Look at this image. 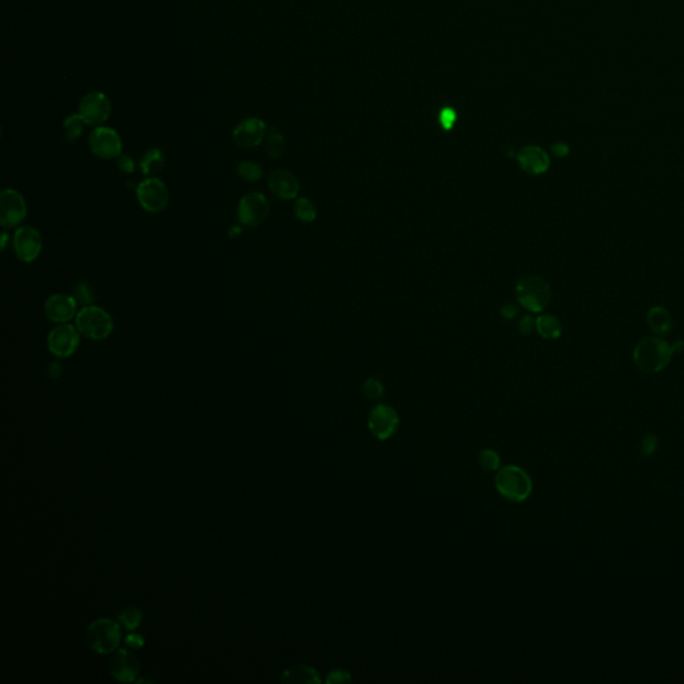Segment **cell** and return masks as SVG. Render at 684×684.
<instances>
[{
    "label": "cell",
    "instance_id": "6da1fadb",
    "mask_svg": "<svg viewBox=\"0 0 684 684\" xmlns=\"http://www.w3.org/2000/svg\"><path fill=\"white\" fill-rule=\"evenodd\" d=\"M674 353V346L659 337H647L637 344L634 351V361L640 371L658 373L667 368Z\"/></svg>",
    "mask_w": 684,
    "mask_h": 684
},
{
    "label": "cell",
    "instance_id": "7a4b0ae2",
    "mask_svg": "<svg viewBox=\"0 0 684 684\" xmlns=\"http://www.w3.org/2000/svg\"><path fill=\"white\" fill-rule=\"evenodd\" d=\"M497 492L512 503H521L532 494V480L529 474L516 465L500 468L495 476Z\"/></svg>",
    "mask_w": 684,
    "mask_h": 684
},
{
    "label": "cell",
    "instance_id": "3957f363",
    "mask_svg": "<svg viewBox=\"0 0 684 684\" xmlns=\"http://www.w3.org/2000/svg\"><path fill=\"white\" fill-rule=\"evenodd\" d=\"M516 296L521 307L532 313H542L551 302L552 290L543 277L527 274L516 285Z\"/></svg>",
    "mask_w": 684,
    "mask_h": 684
},
{
    "label": "cell",
    "instance_id": "277c9868",
    "mask_svg": "<svg viewBox=\"0 0 684 684\" xmlns=\"http://www.w3.org/2000/svg\"><path fill=\"white\" fill-rule=\"evenodd\" d=\"M75 325L82 335L93 341L106 340L114 331L111 316L95 305L82 307L75 317Z\"/></svg>",
    "mask_w": 684,
    "mask_h": 684
},
{
    "label": "cell",
    "instance_id": "5b68a950",
    "mask_svg": "<svg viewBox=\"0 0 684 684\" xmlns=\"http://www.w3.org/2000/svg\"><path fill=\"white\" fill-rule=\"evenodd\" d=\"M120 626L111 619L94 620L86 630V644L100 655L114 652L120 643Z\"/></svg>",
    "mask_w": 684,
    "mask_h": 684
},
{
    "label": "cell",
    "instance_id": "8992f818",
    "mask_svg": "<svg viewBox=\"0 0 684 684\" xmlns=\"http://www.w3.org/2000/svg\"><path fill=\"white\" fill-rule=\"evenodd\" d=\"M135 194L142 209L150 214L164 212L170 201V192L165 182L155 177L143 179L137 186Z\"/></svg>",
    "mask_w": 684,
    "mask_h": 684
},
{
    "label": "cell",
    "instance_id": "52a82bcc",
    "mask_svg": "<svg viewBox=\"0 0 684 684\" xmlns=\"http://www.w3.org/2000/svg\"><path fill=\"white\" fill-rule=\"evenodd\" d=\"M80 333L71 324H59L48 333L47 346L51 354L58 358H67L79 348Z\"/></svg>",
    "mask_w": 684,
    "mask_h": 684
},
{
    "label": "cell",
    "instance_id": "ba28073f",
    "mask_svg": "<svg viewBox=\"0 0 684 684\" xmlns=\"http://www.w3.org/2000/svg\"><path fill=\"white\" fill-rule=\"evenodd\" d=\"M269 212V201L262 192H249L239 201L236 215L243 226L254 228L265 222Z\"/></svg>",
    "mask_w": 684,
    "mask_h": 684
},
{
    "label": "cell",
    "instance_id": "9c48e42d",
    "mask_svg": "<svg viewBox=\"0 0 684 684\" xmlns=\"http://www.w3.org/2000/svg\"><path fill=\"white\" fill-rule=\"evenodd\" d=\"M399 425H400L399 415L396 409L389 405L378 404L369 413L368 428L371 433L379 441L390 439L397 432Z\"/></svg>",
    "mask_w": 684,
    "mask_h": 684
},
{
    "label": "cell",
    "instance_id": "30bf717a",
    "mask_svg": "<svg viewBox=\"0 0 684 684\" xmlns=\"http://www.w3.org/2000/svg\"><path fill=\"white\" fill-rule=\"evenodd\" d=\"M27 217V203L23 195L14 189L0 192V225L5 229L19 226Z\"/></svg>",
    "mask_w": 684,
    "mask_h": 684
},
{
    "label": "cell",
    "instance_id": "8fae6325",
    "mask_svg": "<svg viewBox=\"0 0 684 684\" xmlns=\"http://www.w3.org/2000/svg\"><path fill=\"white\" fill-rule=\"evenodd\" d=\"M12 247L18 260L24 263H31L41 256L43 239L35 228L22 226L18 228L14 234Z\"/></svg>",
    "mask_w": 684,
    "mask_h": 684
},
{
    "label": "cell",
    "instance_id": "7c38bea8",
    "mask_svg": "<svg viewBox=\"0 0 684 684\" xmlns=\"http://www.w3.org/2000/svg\"><path fill=\"white\" fill-rule=\"evenodd\" d=\"M95 157L102 159H117L122 154V141L118 133L110 127L96 126L89 138Z\"/></svg>",
    "mask_w": 684,
    "mask_h": 684
},
{
    "label": "cell",
    "instance_id": "4fadbf2b",
    "mask_svg": "<svg viewBox=\"0 0 684 684\" xmlns=\"http://www.w3.org/2000/svg\"><path fill=\"white\" fill-rule=\"evenodd\" d=\"M110 99L99 91L85 95L79 103V115L89 126H99L110 118Z\"/></svg>",
    "mask_w": 684,
    "mask_h": 684
},
{
    "label": "cell",
    "instance_id": "5bb4252c",
    "mask_svg": "<svg viewBox=\"0 0 684 684\" xmlns=\"http://www.w3.org/2000/svg\"><path fill=\"white\" fill-rule=\"evenodd\" d=\"M109 670L115 681L120 683H131L137 681L141 664L138 657L133 651L122 648L111 657Z\"/></svg>",
    "mask_w": 684,
    "mask_h": 684
},
{
    "label": "cell",
    "instance_id": "9a60e30c",
    "mask_svg": "<svg viewBox=\"0 0 684 684\" xmlns=\"http://www.w3.org/2000/svg\"><path fill=\"white\" fill-rule=\"evenodd\" d=\"M267 135V127L263 120L258 118H247L239 122L233 130V141L236 146L243 148H252L260 146Z\"/></svg>",
    "mask_w": 684,
    "mask_h": 684
},
{
    "label": "cell",
    "instance_id": "2e32d148",
    "mask_svg": "<svg viewBox=\"0 0 684 684\" xmlns=\"http://www.w3.org/2000/svg\"><path fill=\"white\" fill-rule=\"evenodd\" d=\"M45 313L49 321L56 324H66L74 317H76L78 301L70 294H52L45 302Z\"/></svg>",
    "mask_w": 684,
    "mask_h": 684
},
{
    "label": "cell",
    "instance_id": "e0dca14e",
    "mask_svg": "<svg viewBox=\"0 0 684 684\" xmlns=\"http://www.w3.org/2000/svg\"><path fill=\"white\" fill-rule=\"evenodd\" d=\"M267 186L274 197L283 201L294 199L300 192V182L297 177L287 170L273 171L269 177Z\"/></svg>",
    "mask_w": 684,
    "mask_h": 684
},
{
    "label": "cell",
    "instance_id": "ac0fdd59",
    "mask_svg": "<svg viewBox=\"0 0 684 684\" xmlns=\"http://www.w3.org/2000/svg\"><path fill=\"white\" fill-rule=\"evenodd\" d=\"M518 162L521 170L531 175H542L548 171L551 165L549 155L539 146H527L520 150Z\"/></svg>",
    "mask_w": 684,
    "mask_h": 684
},
{
    "label": "cell",
    "instance_id": "d6986e66",
    "mask_svg": "<svg viewBox=\"0 0 684 684\" xmlns=\"http://www.w3.org/2000/svg\"><path fill=\"white\" fill-rule=\"evenodd\" d=\"M283 683H305L313 684L320 683L321 679L318 676V672L304 664H297L290 668H287L283 675Z\"/></svg>",
    "mask_w": 684,
    "mask_h": 684
},
{
    "label": "cell",
    "instance_id": "ffe728a7",
    "mask_svg": "<svg viewBox=\"0 0 684 684\" xmlns=\"http://www.w3.org/2000/svg\"><path fill=\"white\" fill-rule=\"evenodd\" d=\"M647 321L650 328L658 335H665L672 329V318L664 307H652L648 311Z\"/></svg>",
    "mask_w": 684,
    "mask_h": 684
},
{
    "label": "cell",
    "instance_id": "44dd1931",
    "mask_svg": "<svg viewBox=\"0 0 684 684\" xmlns=\"http://www.w3.org/2000/svg\"><path fill=\"white\" fill-rule=\"evenodd\" d=\"M165 162V153L161 148L154 147L143 154L141 162H140V167H141L142 173L144 175H154L164 168Z\"/></svg>",
    "mask_w": 684,
    "mask_h": 684
},
{
    "label": "cell",
    "instance_id": "7402d4cb",
    "mask_svg": "<svg viewBox=\"0 0 684 684\" xmlns=\"http://www.w3.org/2000/svg\"><path fill=\"white\" fill-rule=\"evenodd\" d=\"M536 329L545 340H558L562 335V322L552 314H542L536 318Z\"/></svg>",
    "mask_w": 684,
    "mask_h": 684
},
{
    "label": "cell",
    "instance_id": "603a6c76",
    "mask_svg": "<svg viewBox=\"0 0 684 684\" xmlns=\"http://www.w3.org/2000/svg\"><path fill=\"white\" fill-rule=\"evenodd\" d=\"M86 122L78 114H71L63 122V131H65V140L67 142L78 141L85 130Z\"/></svg>",
    "mask_w": 684,
    "mask_h": 684
},
{
    "label": "cell",
    "instance_id": "cb8c5ba5",
    "mask_svg": "<svg viewBox=\"0 0 684 684\" xmlns=\"http://www.w3.org/2000/svg\"><path fill=\"white\" fill-rule=\"evenodd\" d=\"M294 214L301 222L310 223L317 218V208L314 202L307 197L297 198L294 202Z\"/></svg>",
    "mask_w": 684,
    "mask_h": 684
},
{
    "label": "cell",
    "instance_id": "d4e9b609",
    "mask_svg": "<svg viewBox=\"0 0 684 684\" xmlns=\"http://www.w3.org/2000/svg\"><path fill=\"white\" fill-rule=\"evenodd\" d=\"M236 174L241 179L246 182H257L263 175V170L258 164L252 161H243L236 166Z\"/></svg>",
    "mask_w": 684,
    "mask_h": 684
},
{
    "label": "cell",
    "instance_id": "484cf974",
    "mask_svg": "<svg viewBox=\"0 0 684 684\" xmlns=\"http://www.w3.org/2000/svg\"><path fill=\"white\" fill-rule=\"evenodd\" d=\"M285 140L277 129H270L266 138V151L272 158H280L283 154Z\"/></svg>",
    "mask_w": 684,
    "mask_h": 684
},
{
    "label": "cell",
    "instance_id": "4316f807",
    "mask_svg": "<svg viewBox=\"0 0 684 684\" xmlns=\"http://www.w3.org/2000/svg\"><path fill=\"white\" fill-rule=\"evenodd\" d=\"M142 611L141 608L138 607H134V606H130L127 608H124L120 614H119V621L120 624L127 628V630H135L142 621Z\"/></svg>",
    "mask_w": 684,
    "mask_h": 684
},
{
    "label": "cell",
    "instance_id": "83f0119b",
    "mask_svg": "<svg viewBox=\"0 0 684 684\" xmlns=\"http://www.w3.org/2000/svg\"><path fill=\"white\" fill-rule=\"evenodd\" d=\"M74 297L78 304L83 307L93 305L95 301V294L93 287L86 283H78L74 286Z\"/></svg>",
    "mask_w": 684,
    "mask_h": 684
},
{
    "label": "cell",
    "instance_id": "f1b7e54d",
    "mask_svg": "<svg viewBox=\"0 0 684 684\" xmlns=\"http://www.w3.org/2000/svg\"><path fill=\"white\" fill-rule=\"evenodd\" d=\"M364 395L371 401H379L384 397L385 388L377 378H368L362 386Z\"/></svg>",
    "mask_w": 684,
    "mask_h": 684
},
{
    "label": "cell",
    "instance_id": "f546056e",
    "mask_svg": "<svg viewBox=\"0 0 684 684\" xmlns=\"http://www.w3.org/2000/svg\"><path fill=\"white\" fill-rule=\"evenodd\" d=\"M478 464L484 471L492 472L500 470V456L492 449H483L478 454Z\"/></svg>",
    "mask_w": 684,
    "mask_h": 684
},
{
    "label": "cell",
    "instance_id": "4dcf8cb0",
    "mask_svg": "<svg viewBox=\"0 0 684 684\" xmlns=\"http://www.w3.org/2000/svg\"><path fill=\"white\" fill-rule=\"evenodd\" d=\"M657 449H658V437L655 434L644 436V439L641 440L640 452L644 456H652L657 452Z\"/></svg>",
    "mask_w": 684,
    "mask_h": 684
},
{
    "label": "cell",
    "instance_id": "1f68e13d",
    "mask_svg": "<svg viewBox=\"0 0 684 684\" xmlns=\"http://www.w3.org/2000/svg\"><path fill=\"white\" fill-rule=\"evenodd\" d=\"M439 120H440V124H441V127L444 130H450L454 126L456 120H457V114H456V111L453 109L445 107V109L441 110Z\"/></svg>",
    "mask_w": 684,
    "mask_h": 684
},
{
    "label": "cell",
    "instance_id": "d6a6232c",
    "mask_svg": "<svg viewBox=\"0 0 684 684\" xmlns=\"http://www.w3.org/2000/svg\"><path fill=\"white\" fill-rule=\"evenodd\" d=\"M115 161H117V167L122 173L133 174L135 171V162L130 155L120 154Z\"/></svg>",
    "mask_w": 684,
    "mask_h": 684
},
{
    "label": "cell",
    "instance_id": "836d02e7",
    "mask_svg": "<svg viewBox=\"0 0 684 684\" xmlns=\"http://www.w3.org/2000/svg\"><path fill=\"white\" fill-rule=\"evenodd\" d=\"M351 681V674L344 670H333L327 678V683H346Z\"/></svg>",
    "mask_w": 684,
    "mask_h": 684
},
{
    "label": "cell",
    "instance_id": "e575fe53",
    "mask_svg": "<svg viewBox=\"0 0 684 684\" xmlns=\"http://www.w3.org/2000/svg\"><path fill=\"white\" fill-rule=\"evenodd\" d=\"M536 328V320H533L531 316H524L519 322V331L521 334L528 335L531 334L533 329Z\"/></svg>",
    "mask_w": 684,
    "mask_h": 684
},
{
    "label": "cell",
    "instance_id": "d590c367",
    "mask_svg": "<svg viewBox=\"0 0 684 684\" xmlns=\"http://www.w3.org/2000/svg\"><path fill=\"white\" fill-rule=\"evenodd\" d=\"M126 644L130 648L137 650V648H141L142 646L144 644V640L140 634H130L129 637H126Z\"/></svg>",
    "mask_w": 684,
    "mask_h": 684
},
{
    "label": "cell",
    "instance_id": "8d00e7d4",
    "mask_svg": "<svg viewBox=\"0 0 684 684\" xmlns=\"http://www.w3.org/2000/svg\"><path fill=\"white\" fill-rule=\"evenodd\" d=\"M518 313H519V309L512 304H507L501 307V316L505 320H514L518 316Z\"/></svg>",
    "mask_w": 684,
    "mask_h": 684
},
{
    "label": "cell",
    "instance_id": "74e56055",
    "mask_svg": "<svg viewBox=\"0 0 684 684\" xmlns=\"http://www.w3.org/2000/svg\"><path fill=\"white\" fill-rule=\"evenodd\" d=\"M552 151L558 157H566L569 154V147L566 146V143H555L552 146Z\"/></svg>",
    "mask_w": 684,
    "mask_h": 684
},
{
    "label": "cell",
    "instance_id": "f35d334b",
    "mask_svg": "<svg viewBox=\"0 0 684 684\" xmlns=\"http://www.w3.org/2000/svg\"><path fill=\"white\" fill-rule=\"evenodd\" d=\"M48 373L51 375V378L59 377V376H60V373H62V368H60V365H59L58 362H52V364L49 365V368H48Z\"/></svg>",
    "mask_w": 684,
    "mask_h": 684
},
{
    "label": "cell",
    "instance_id": "ab89813d",
    "mask_svg": "<svg viewBox=\"0 0 684 684\" xmlns=\"http://www.w3.org/2000/svg\"><path fill=\"white\" fill-rule=\"evenodd\" d=\"M7 245H8V233L3 232V234H1V250H3V252L5 250Z\"/></svg>",
    "mask_w": 684,
    "mask_h": 684
}]
</instances>
